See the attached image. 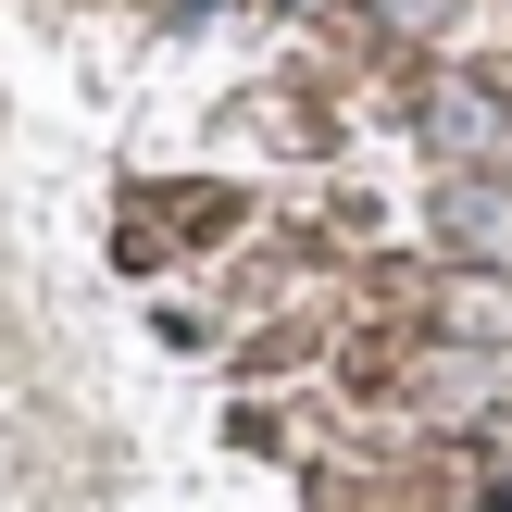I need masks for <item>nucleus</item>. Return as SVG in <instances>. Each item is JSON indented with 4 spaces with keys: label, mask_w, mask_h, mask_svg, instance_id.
I'll return each instance as SVG.
<instances>
[{
    "label": "nucleus",
    "mask_w": 512,
    "mask_h": 512,
    "mask_svg": "<svg viewBox=\"0 0 512 512\" xmlns=\"http://www.w3.org/2000/svg\"><path fill=\"white\" fill-rule=\"evenodd\" d=\"M438 238L463 250V263H500L512 275V188H500V175H450V188H438Z\"/></svg>",
    "instance_id": "obj_1"
},
{
    "label": "nucleus",
    "mask_w": 512,
    "mask_h": 512,
    "mask_svg": "<svg viewBox=\"0 0 512 512\" xmlns=\"http://www.w3.org/2000/svg\"><path fill=\"white\" fill-rule=\"evenodd\" d=\"M425 138L475 175V163L500 150V88H475V75H463V88H438V100H425Z\"/></svg>",
    "instance_id": "obj_2"
}]
</instances>
